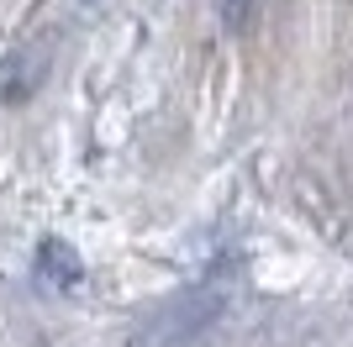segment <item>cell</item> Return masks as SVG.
I'll return each mask as SVG.
<instances>
[{
    "label": "cell",
    "instance_id": "6da1fadb",
    "mask_svg": "<svg viewBox=\"0 0 353 347\" xmlns=\"http://www.w3.org/2000/svg\"><path fill=\"white\" fill-rule=\"evenodd\" d=\"M227 305H232V284L221 279V269H211L190 289H179L163 305H153L132 326L127 347H211L221 321H227Z\"/></svg>",
    "mask_w": 353,
    "mask_h": 347
},
{
    "label": "cell",
    "instance_id": "7a4b0ae2",
    "mask_svg": "<svg viewBox=\"0 0 353 347\" xmlns=\"http://www.w3.org/2000/svg\"><path fill=\"white\" fill-rule=\"evenodd\" d=\"M32 269H37V279H43L48 289H74L79 279H85V263H79V253H74L63 237H43Z\"/></svg>",
    "mask_w": 353,
    "mask_h": 347
},
{
    "label": "cell",
    "instance_id": "3957f363",
    "mask_svg": "<svg viewBox=\"0 0 353 347\" xmlns=\"http://www.w3.org/2000/svg\"><path fill=\"white\" fill-rule=\"evenodd\" d=\"M253 6H259V0H221V21H227V27H248V16H253Z\"/></svg>",
    "mask_w": 353,
    "mask_h": 347
}]
</instances>
